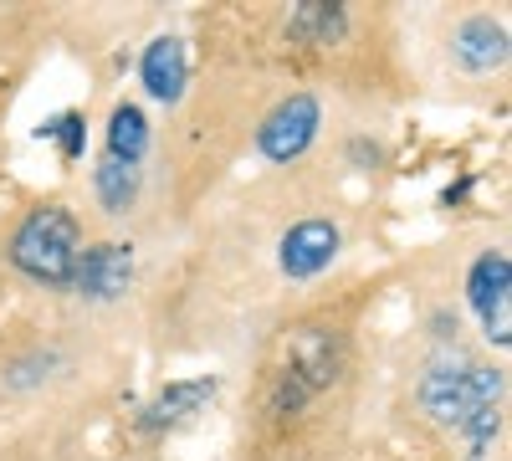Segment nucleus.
I'll return each mask as SVG.
<instances>
[{"label": "nucleus", "instance_id": "1", "mask_svg": "<svg viewBox=\"0 0 512 461\" xmlns=\"http://www.w3.org/2000/svg\"><path fill=\"white\" fill-rule=\"evenodd\" d=\"M410 400L425 426L466 446V461H487L507 421V369L451 344L415 369Z\"/></svg>", "mask_w": 512, "mask_h": 461}, {"label": "nucleus", "instance_id": "2", "mask_svg": "<svg viewBox=\"0 0 512 461\" xmlns=\"http://www.w3.org/2000/svg\"><path fill=\"white\" fill-rule=\"evenodd\" d=\"M344 374H349V333L323 318L297 323L277 349V364L262 380V415H272V421L308 415Z\"/></svg>", "mask_w": 512, "mask_h": 461}, {"label": "nucleus", "instance_id": "3", "mask_svg": "<svg viewBox=\"0 0 512 461\" xmlns=\"http://www.w3.org/2000/svg\"><path fill=\"white\" fill-rule=\"evenodd\" d=\"M82 246H88V236H82V221L72 205L36 200L6 236V267L41 292H72Z\"/></svg>", "mask_w": 512, "mask_h": 461}, {"label": "nucleus", "instance_id": "4", "mask_svg": "<svg viewBox=\"0 0 512 461\" xmlns=\"http://www.w3.org/2000/svg\"><path fill=\"white\" fill-rule=\"evenodd\" d=\"M461 292H466V308H472L487 349H507L512 344V257H507V246L477 251L461 277Z\"/></svg>", "mask_w": 512, "mask_h": 461}, {"label": "nucleus", "instance_id": "5", "mask_svg": "<svg viewBox=\"0 0 512 461\" xmlns=\"http://www.w3.org/2000/svg\"><path fill=\"white\" fill-rule=\"evenodd\" d=\"M323 134V98L313 88H297L287 98H277L267 108V118L256 123V154H262L267 164H277V170H287V164H297Z\"/></svg>", "mask_w": 512, "mask_h": 461}, {"label": "nucleus", "instance_id": "6", "mask_svg": "<svg viewBox=\"0 0 512 461\" xmlns=\"http://www.w3.org/2000/svg\"><path fill=\"white\" fill-rule=\"evenodd\" d=\"M507 21L492 11H461L446 31V67L466 82H492L507 72Z\"/></svg>", "mask_w": 512, "mask_h": 461}, {"label": "nucleus", "instance_id": "7", "mask_svg": "<svg viewBox=\"0 0 512 461\" xmlns=\"http://www.w3.org/2000/svg\"><path fill=\"white\" fill-rule=\"evenodd\" d=\"M338 251H344L338 221L333 216H303V221H292L277 241V272L287 282H318L338 262Z\"/></svg>", "mask_w": 512, "mask_h": 461}, {"label": "nucleus", "instance_id": "8", "mask_svg": "<svg viewBox=\"0 0 512 461\" xmlns=\"http://www.w3.org/2000/svg\"><path fill=\"white\" fill-rule=\"evenodd\" d=\"M134 287V246L128 241H88L77 257L72 292L82 303H123V292Z\"/></svg>", "mask_w": 512, "mask_h": 461}, {"label": "nucleus", "instance_id": "9", "mask_svg": "<svg viewBox=\"0 0 512 461\" xmlns=\"http://www.w3.org/2000/svg\"><path fill=\"white\" fill-rule=\"evenodd\" d=\"M221 380L216 374H190V380H169L164 390H154L139 410V431L144 436H169V431H180L190 426L195 415L210 410V400H216Z\"/></svg>", "mask_w": 512, "mask_h": 461}, {"label": "nucleus", "instance_id": "10", "mask_svg": "<svg viewBox=\"0 0 512 461\" xmlns=\"http://www.w3.org/2000/svg\"><path fill=\"white\" fill-rule=\"evenodd\" d=\"M139 88L164 103V108H175L190 88V52H185V36L175 31H159L149 36V47L139 52Z\"/></svg>", "mask_w": 512, "mask_h": 461}, {"label": "nucleus", "instance_id": "11", "mask_svg": "<svg viewBox=\"0 0 512 461\" xmlns=\"http://www.w3.org/2000/svg\"><path fill=\"white\" fill-rule=\"evenodd\" d=\"M149 149H154V123H149V113H144L134 98L113 103L108 129H103V159L128 164V170H144Z\"/></svg>", "mask_w": 512, "mask_h": 461}, {"label": "nucleus", "instance_id": "12", "mask_svg": "<svg viewBox=\"0 0 512 461\" xmlns=\"http://www.w3.org/2000/svg\"><path fill=\"white\" fill-rule=\"evenodd\" d=\"M93 205L103 216H134V205L144 195V170H128V164H113V159H98L93 164Z\"/></svg>", "mask_w": 512, "mask_h": 461}, {"label": "nucleus", "instance_id": "13", "mask_svg": "<svg viewBox=\"0 0 512 461\" xmlns=\"http://www.w3.org/2000/svg\"><path fill=\"white\" fill-rule=\"evenodd\" d=\"M36 139L57 144V159H62V164H77L82 154H88V118H82V108H67V113H57V118L41 123Z\"/></svg>", "mask_w": 512, "mask_h": 461}, {"label": "nucleus", "instance_id": "14", "mask_svg": "<svg viewBox=\"0 0 512 461\" xmlns=\"http://www.w3.org/2000/svg\"><path fill=\"white\" fill-rule=\"evenodd\" d=\"M344 154H349L354 170H379V164H384V149H379V139H369V134H354V139L344 144Z\"/></svg>", "mask_w": 512, "mask_h": 461}]
</instances>
